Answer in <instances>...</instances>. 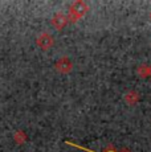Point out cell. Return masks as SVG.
<instances>
[{"mask_svg": "<svg viewBox=\"0 0 151 152\" xmlns=\"http://www.w3.org/2000/svg\"><path fill=\"white\" fill-rule=\"evenodd\" d=\"M86 11H88V7L85 5V3H82V1H76L74 4L72 5V8H70L72 20H73V21H76L77 19L82 17L86 13Z\"/></svg>", "mask_w": 151, "mask_h": 152, "instance_id": "1", "label": "cell"}, {"mask_svg": "<svg viewBox=\"0 0 151 152\" xmlns=\"http://www.w3.org/2000/svg\"><path fill=\"white\" fill-rule=\"evenodd\" d=\"M37 44H39L40 46H41L43 49H48L49 46H52L53 45V39H52L49 34H41V36L39 37V40H37Z\"/></svg>", "mask_w": 151, "mask_h": 152, "instance_id": "2", "label": "cell"}, {"mask_svg": "<svg viewBox=\"0 0 151 152\" xmlns=\"http://www.w3.org/2000/svg\"><path fill=\"white\" fill-rule=\"evenodd\" d=\"M52 24H53V27L56 29H62V27L66 24V17L62 13H57L52 19Z\"/></svg>", "mask_w": 151, "mask_h": 152, "instance_id": "3", "label": "cell"}, {"mask_svg": "<svg viewBox=\"0 0 151 152\" xmlns=\"http://www.w3.org/2000/svg\"><path fill=\"white\" fill-rule=\"evenodd\" d=\"M57 69L60 70V72H62V73H68L69 70L72 69V64H70V61L69 60H66V58H62V60H60V61H57Z\"/></svg>", "mask_w": 151, "mask_h": 152, "instance_id": "4", "label": "cell"}, {"mask_svg": "<svg viewBox=\"0 0 151 152\" xmlns=\"http://www.w3.org/2000/svg\"><path fill=\"white\" fill-rule=\"evenodd\" d=\"M149 75H150V77H151V66H150V68H149Z\"/></svg>", "mask_w": 151, "mask_h": 152, "instance_id": "5", "label": "cell"}]
</instances>
